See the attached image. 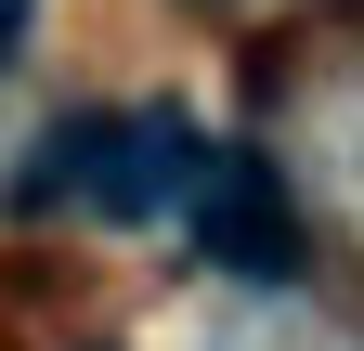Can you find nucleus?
Listing matches in <instances>:
<instances>
[{"instance_id":"f257e3e1","label":"nucleus","mask_w":364,"mask_h":351,"mask_svg":"<svg viewBox=\"0 0 364 351\" xmlns=\"http://www.w3.org/2000/svg\"><path fill=\"white\" fill-rule=\"evenodd\" d=\"M196 130L169 104H130V117H65L53 144H39V208H91V222H169L182 183H196Z\"/></svg>"},{"instance_id":"f03ea898","label":"nucleus","mask_w":364,"mask_h":351,"mask_svg":"<svg viewBox=\"0 0 364 351\" xmlns=\"http://www.w3.org/2000/svg\"><path fill=\"white\" fill-rule=\"evenodd\" d=\"M182 222H196V247H208L235 286H287V274H299V208H287V183H273L260 156H235V144L196 156Z\"/></svg>"},{"instance_id":"7ed1b4c3","label":"nucleus","mask_w":364,"mask_h":351,"mask_svg":"<svg viewBox=\"0 0 364 351\" xmlns=\"http://www.w3.org/2000/svg\"><path fill=\"white\" fill-rule=\"evenodd\" d=\"M14 39H26V0H0V53H14Z\"/></svg>"}]
</instances>
